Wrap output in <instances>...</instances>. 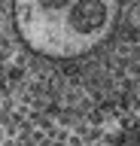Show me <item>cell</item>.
Masks as SVG:
<instances>
[{"instance_id":"6da1fadb","label":"cell","mask_w":140,"mask_h":146,"mask_svg":"<svg viewBox=\"0 0 140 146\" xmlns=\"http://www.w3.org/2000/svg\"><path fill=\"white\" fill-rule=\"evenodd\" d=\"M119 0H15L21 40L49 58H76L110 36Z\"/></svg>"},{"instance_id":"7a4b0ae2","label":"cell","mask_w":140,"mask_h":146,"mask_svg":"<svg viewBox=\"0 0 140 146\" xmlns=\"http://www.w3.org/2000/svg\"><path fill=\"white\" fill-rule=\"evenodd\" d=\"M128 25L140 31V6H131V9H128Z\"/></svg>"}]
</instances>
